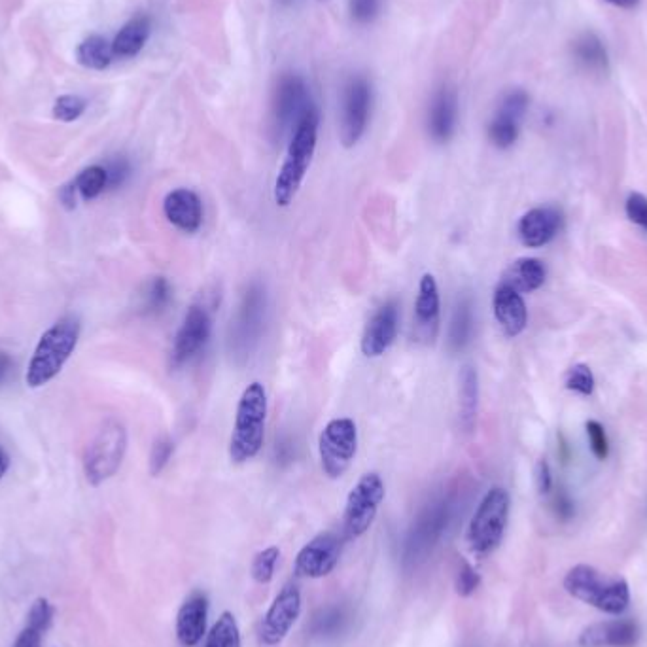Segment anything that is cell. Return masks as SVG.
<instances>
[{
  "label": "cell",
  "instance_id": "obj_1",
  "mask_svg": "<svg viewBox=\"0 0 647 647\" xmlns=\"http://www.w3.org/2000/svg\"><path fill=\"white\" fill-rule=\"evenodd\" d=\"M267 422V392L258 381L250 383L243 390L237 411L233 432L229 438V460L237 466L254 460L262 451Z\"/></svg>",
  "mask_w": 647,
  "mask_h": 647
},
{
  "label": "cell",
  "instance_id": "obj_2",
  "mask_svg": "<svg viewBox=\"0 0 647 647\" xmlns=\"http://www.w3.org/2000/svg\"><path fill=\"white\" fill-rule=\"evenodd\" d=\"M456 498L443 492L420 509L403 540L402 560L405 568L419 566L438 547L455 519Z\"/></svg>",
  "mask_w": 647,
  "mask_h": 647
},
{
  "label": "cell",
  "instance_id": "obj_3",
  "mask_svg": "<svg viewBox=\"0 0 647 647\" xmlns=\"http://www.w3.org/2000/svg\"><path fill=\"white\" fill-rule=\"evenodd\" d=\"M318 122H320V116L315 108L303 118V122L299 123L298 129L290 137L288 152L280 165L279 175L273 188L277 207H290L298 197L299 188L315 158Z\"/></svg>",
  "mask_w": 647,
  "mask_h": 647
},
{
  "label": "cell",
  "instance_id": "obj_4",
  "mask_svg": "<svg viewBox=\"0 0 647 647\" xmlns=\"http://www.w3.org/2000/svg\"><path fill=\"white\" fill-rule=\"evenodd\" d=\"M80 322L74 316L57 320L48 332L44 333L36 345L35 354L29 362L25 381L31 388L48 385L59 375L67 364L70 354L78 345Z\"/></svg>",
  "mask_w": 647,
  "mask_h": 647
},
{
  "label": "cell",
  "instance_id": "obj_5",
  "mask_svg": "<svg viewBox=\"0 0 647 647\" xmlns=\"http://www.w3.org/2000/svg\"><path fill=\"white\" fill-rule=\"evenodd\" d=\"M564 589L568 595L585 604L595 606L600 612L619 615L629 608L630 591L625 579H606L593 566H574L566 578Z\"/></svg>",
  "mask_w": 647,
  "mask_h": 647
},
{
  "label": "cell",
  "instance_id": "obj_6",
  "mask_svg": "<svg viewBox=\"0 0 647 647\" xmlns=\"http://www.w3.org/2000/svg\"><path fill=\"white\" fill-rule=\"evenodd\" d=\"M511 498L502 487L490 489L473 513L468 526V543L475 555H490L504 540L508 528Z\"/></svg>",
  "mask_w": 647,
  "mask_h": 647
},
{
  "label": "cell",
  "instance_id": "obj_7",
  "mask_svg": "<svg viewBox=\"0 0 647 647\" xmlns=\"http://www.w3.org/2000/svg\"><path fill=\"white\" fill-rule=\"evenodd\" d=\"M267 315V292L262 282L246 288L229 330V352L235 360H246L260 343Z\"/></svg>",
  "mask_w": 647,
  "mask_h": 647
},
{
  "label": "cell",
  "instance_id": "obj_8",
  "mask_svg": "<svg viewBox=\"0 0 647 647\" xmlns=\"http://www.w3.org/2000/svg\"><path fill=\"white\" fill-rule=\"evenodd\" d=\"M127 451V430L120 420H106L89 443L84 456V473L89 485L99 487L110 477H114Z\"/></svg>",
  "mask_w": 647,
  "mask_h": 647
},
{
  "label": "cell",
  "instance_id": "obj_9",
  "mask_svg": "<svg viewBox=\"0 0 647 647\" xmlns=\"http://www.w3.org/2000/svg\"><path fill=\"white\" fill-rule=\"evenodd\" d=\"M386 487L377 472L364 473L350 489L343 515V530L349 540L364 536L375 523L381 504L385 502Z\"/></svg>",
  "mask_w": 647,
  "mask_h": 647
},
{
  "label": "cell",
  "instance_id": "obj_10",
  "mask_svg": "<svg viewBox=\"0 0 647 647\" xmlns=\"http://www.w3.org/2000/svg\"><path fill=\"white\" fill-rule=\"evenodd\" d=\"M358 451V428L349 417L333 419L318 436V456L322 472L330 479H341Z\"/></svg>",
  "mask_w": 647,
  "mask_h": 647
},
{
  "label": "cell",
  "instance_id": "obj_11",
  "mask_svg": "<svg viewBox=\"0 0 647 647\" xmlns=\"http://www.w3.org/2000/svg\"><path fill=\"white\" fill-rule=\"evenodd\" d=\"M315 108L305 80L298 74H284L277 86L273 105V122L279 137L288 133L292 137L299 123Z\"/></svg>",
  "mask_w": 647,
  "mask_h": 647
},
{
  "label": "cell",
  "instance_id": "obj_12",
  "mask_svg": "<svg viewBox=\"0 0 647 647\" xmlns=\"http://www.w3.org/2000/svg\"><path fill=\"white\" fill-rule=\"evenodd\" d=\"M301 615V591L296 583H286L263 615L260 644L277 647L286 640Z\"/></svg>",
  "mask_w": 647,
  "mask_h": 647
},
{
  "label": "cell",
  "instance_id": "obj_13",
  "mask_svg": "<svg viewBox=\"0 0 647 647\" xmlns=\"http://www.w3.org/2000/svg\"><path fill=\"white\" fill-rule=\"evenodd\" d=\"M371 86L364 76H354L343 93L339 137L345 148L356 146L368 129Z\"/></svg>",
  "mask_w": 647,
  "mask_h": 647
},
{
  "label": "cell",
  "instance_id": "obj_14",
  "mask_svg": "<svg viewBox=\"0 0 647 647\" xmlns=\"http://www.w3.org/2000/svg\"><path fill=\"white\" fill-rule=\"evenodd\" d=\"M210 333L212 316L209 307L203 303H193L176 332L171 349V368H182L193 360L209 343Z\"/></svg>",
  "mask_w": 647,
  "mask_h": 647
},
{
  "label": "cell",
  "instance_id": "obj_15",
  "mask_svg": "<svg viewBox=\"0 0 647 647\" xmlns=\"http://www.w3.org/2000/svg\"><path fill=\"white\" fill-rule=\"evenodd\" d=\"M343 543L333 532H322L301 547L296 557V572L309 579H322L330 576L341 559Z\"/></svg>",
  "mask_w": 647,
  "mask_h": 647
},
{
  "label": "cell",
  "instance_id": "obj_16",
  "mask_svg": "<svg viewBox=\"0 0 647 647\" xmlns=\"http://www.w3.org/2000/svg\"><path fill=\"white\" fill-rule=\"evenodd\" d=\"M526 110L528 95L523 89H513L502 99L489 123V139L496 148L508 150L517 142Z\"/></svg>",
  "mask_w": 647,
  "mask_h": 647
},
{
  "label": "cell",
  "instance_id": "obj_17",
  "mask_svg": "<svg viewBox=\"0 0 647 647\" xmlns=\"http://www.w3.org/2000/svg\"><path fill=\"white\" fill-rule=\"evenodd\" d=\"M398 330H400V305L398 301L390 299L369 318L360 341L362 354L366 358L383 356L386 350L394 345Z\"/></svg>",
  "mask_w": 647,
  "mask_h": 647
},
{
  "label": "cell",
  "instance_id": "obj_18",
  "mask_svg": "<svg viewBox=\"0 0 647 647\" xmlns=\"http://www.w3.org/2000/svg\"><path fill=\"white\" fill-rule=\"evenodd\" d=\"M441 322V298L438 280L426 273L419 282V294L415 301V337L424 343H434Z\"/></svg>",
  "mask_w": 647,
  "mask_h": 647
},
{
  "label": "cell",
  "instance_id": "obj_19",
  "mask_svg": "<svg viewBox=\"0 0 647 647\" xmlns=\"http://www.w3.org/2000/svg\"><path fill=\"white\" fill-rule=\"evenodd\" d=\"M209 596L195 591L184 600L176 615V640L182 647H197L207 636Z\"/></svg>",
  "mask_w": 647,
  "mask_h": 647
},
{
  "label": "cell",
  "instance_id": "obj_20",
  "mask_svg": "<svg viewBox=\"0 0 647 647\" xmlns=\"http://www.w3.org/2000/svg\"><path fill=\"white\" fill-rule=\"evenodd\" d=\"M562 229V212L555 207H536L521 216L517 233L528 248L549 245Z\"/></svg>",
  "mask_w": 647,
  "mask_h": 647
},
{
  "label": "cell",
  "instance_id": "obj_21",
  "mask_svg": "<svg viewBox=\"0 0 647 647\" xmlns=\"http://www.w3.org/2000/svg\"><path fill=\"white\" fill-rule=\"evenodd\" d=\"M163 214L176 229L184 233H197L203 226L201 197L188 188H178L163 199Z\"/></svg>",
  "mask_w": 647,
  "mask_h": 647
},
{
  "label": "cell",
  "instance_id": "obj_22",
  "mask_svg": "<svg viewBox=\"0 0 647 647\" xmlns=\"http://www.w3.org/2000/svg\"><path fill=\"white\" fill-rule=\"evenodd\" d=\"M492 309H494V318H496L498 326L508 337H517L525 332L526 324H528V311H526L523 294H519L508 284L500 282L498 288L494 290Z\"/></svg>",
  "mask_w": 647,
  "mask_h": 647
},
{
  "label": "cell",
  "instance_id": "obj_23",
  "mask_svg": "<svg viewBox=\"0 0 647 647\" xmlns=\"http://www.w3.org/2000/svg\"><path fill=\"white\" fill-rule=\"evenodd\" d=\"M640 640V627L630 619H613L583 630L581 647H634Z\"/></svg>",
  "mask_w": 647,
  "mask_h": 647
},
{
  "label": "cell",
  "instance_id": "obj_24",
  "mask_svg": "<svg viewBox=\"0 0 647 647\" xmlns=\"http://www.w3.org/2000/svg\"><path fill=\"white\" fill-rule=\"evenodd\" d=\"M458 123V99L455 89L441 88L432 99L428 112V133L430 137L443 144L453 139Z\"/></svg>",
  "mask_w": 647,
  "mask_h": 647
},
{
  "label": "cell",
  "instance_id": "obj_25",
  "mask_svg": "<svg viewBox=\"0 0 647 647\" xmlns=\"http://www.w3.org/2000/svg\"><path fill=\"white\" fill-rule=\"evenodd\" d=\"M108 186V175L105 167L101 165H91L84 169L80 175L76 176L67 186L61 188L59 199L67 209H74L78 199L82 201H93L101 193L105 192Z\"/></svg>",
  "mask_w": 647,
  "mask_h": 647
},
{
  "label": "cell",
  "instance_id": "obj_26",
  "mask_svg": "<svg viewBox=\"0 0 647 647\" xmlns=\"http://www.w3.org/2000/svg\"><path fill=\"white\" fill-rule=\"evenodd\" d=\"M150 31H152V23L146 16H139V18L127 21L112 42L114 57L131 59V57L139 55L150 38Z\"/></svg>",
  "mask_w": 647,
  "mask_h": 647
},
{
  "label": "cell",
  "instance_id": "obj_27",
  "mask_svg": "<svg viewBox=\"0 0 647 647\" xmlns=\"http://www.w3.org/2000/svg\"><path fill=\"white\" fill-rule=\"evenodd\" d=\"M545 279H547V269L540 260L521 258L511 263V267L502 279V284H508L519 294H528L542 288Z\"/></svg>",
  "mask_w": 647,
  "mask_h": 647
},
{
  "label": "cell",
  "instance_id": "obj_28",
  "mask_svg": "<svg viewBox=\"0 0 647 647\" xmlns=\"http://www.w3.org/2000/svg\"><path fill=\"white\" fill-rule=\"evenodd\" d=\"M479 411V375L472 366L460 373V426L464 432H473Z\"/></svg>",
  "mask_w": 647,
  "mask_h": 647
},
{
  "label": "cell",
  "instance_id": "obj_29",
  "mask_svg": "<svg viewBox=\"0 0 647 647\" xmlns=\"http://www.w3.org/2000/svg\"><path fill=\"white\" fill-rule=\"evenodd\" d=\"M574 57L583 69L591 72H606L608 70V52L604 42L595 33H583L574 42Z\"/></svg>",
  "mask_w": 647,
  "mask_h": 647
},
{
  "label": "cell",
  "instance_id": "obj_30",
  "mask_svg": "<svg viewBox=\"0 0 647 647\" xmlns=\"http://www.w3.org/2000/svg\"><path fill=\"white\" fill-rule=\"evenodd\" d=\"M473 335V311L470 299H460L449 324V339L447 345L451 352H462L470 345Z\"/></svg>",
  "mask_w": 647,
  "mask_h": 647
},
{
  "label": "cell",
  "instance_id": "obj_31",
  "mask_svg": "<svg viewBox=\"0 0 647 647\" xmlns=\"http://www.w3.org/2000/svg\"><path fill=\"white\" fill-rule=\"evenodd\" d=\"M114 59L112 44L105 36L91 35L82 40L76 48V61L78 65L91 70H105L110 67Z\"/></svg>",
  "mask_w": 647,
  "mask_h": 647
},
{
  "label": "cell",
  "instance_id": "obj_32",
  "mask_svg": "<svg viewBox=\"0 0 647 647\" xmlns=\"http://www.w3.org/2000/svg\"><path fill=\"white\" fill-rule=\"evenodd\" d=\"M349 621L350 613L345 606H330L316 613L311 632L318 638H335L349 627Z\"/></svg>",
  "mask_w": 647,
  "mask_h": 647
},
{
  "label": "cell",
  "instance_id": "obj_33",
  "mask_svg": "<svg viewBox=\"0 0 647 647\" xmlns=\"http://www.w3.org/2000/svg\"><path fill=\"white\" fill-rule=\"evenodd\" d=\"M173 301V286L165 277L150 280L142 292V313L161 315Z\"/></svg>",
  "mask_w": 647,
  "mask_h": 647
},
{
  "label": "cell",
  "instance_id": "obj_34",
  "mask_svg": "<svg viewBox=\"0 0 647 647\" xmlns=\"http://www.w3.org/2000/svg\"><path fill=\"white\" fill-rule=\"evenodd\" d=\"M205 647H241V629L231 612H224L212 625Z\"/></svg>",
  "mask_w": 647,
  "mask_h": 647
},
{
  "label": "cell",
  "instance_id": "obj_35",
  "mask_svg": "<svg viewBox=\"0 0 647 647\" xmlns=\"http://www.w3.org/2000/svg\"><path fill=\"white\" fill-rule=\"evenodd\" d=\"M280 559V549L271 545V547H265L263 551H260L254 560H252V566H250V574H252V579L260 585H267L273 581V576H275V568L279 564Z\"/></svg>",
  "mask_w": 647,
  "mask_h": 647
},
{
  "label": "cell",
  "instance_id": "obj_36",
  "mask_svg": "<svg viewBox=\"0 0 647 647\" xmlns=\"http://www.w3.org/2000/svg\"><path fill=\"white\" fill-rule=\"evenodd\" d=\"M86 108H88V103L80 95H61L53 103V118L59 122H74L86 112Z\"/></svg>",
  "mask_w": 647,
  "mask_h": 647
},
{
  "label": "cell",
  "instance_id": "obj_37",
  "mask_svg": "<svg viewBox=\"0 0 647 647\" xmlns=\"http://www.w3.org/2000/svg\"><path fill=\"white\" fill-rule=\"evenodd\" d=\"M595 383L593 369L585 364H576L566 373V388L579 396H591L595 392Z\"/></svg>",
  "mask_w": 647,
  "mask_h": 647
},
{
  "label": "cell",
  "instance_id": "obj_38",
  "mask_svg": "<svg viewBox=\"0 0 647 647\" xmlns=\"http://www.w3.org/2000/svg\"><path fill=\"white\" fill-rule=\"evenodd\" d=\"M175 455V441L169 436H161L154 441L152 451H150V473L158 477L159 473L167 468L171 458Z\"/></svg>",
  "mask_w": 647,
  "mask_h": 647
},
{
  "label": "cell",
  "instance_id": "obj_39",
  "mask_svg": "<svg viewBox=\"0 0 647 647\" xmlns=\"http://www.w3.org/2000/svg\"><path fill=\"white\" fill-rule=\"evenodd\" d=\"M53 615H55V610H53L50 600L48 598H36L31 610L27 613V625L40 630V632H46L52 627Z\"/></svg>",
  "mask_w": 647,
  "mask_h": 647
},
{
  "label": "cell",
  "instance_id": "obj_40",
  "mask_svg": "<svg viewBox=\"0 0 647 647\" xmlns=\"http://www.w3.org/2000/svg\"><path fill=\"white\" fill-rule=\"evenodd\" d=\"M587 428V438L591 443V451L598 460H606L610 455V441H608V434L604 430V426L598 420H589L585 424Z\"/></svg>",
  "mask_w": 647,
  "mask_h": 647
},
{
  "label": "cell",
  "instance_id": "obj_41",
  "mask_svg": "<svg viewBox=\"0 0 647 647\" xmlns=\"http://www.w3.org/2000/svg\"><path fill=\"white\" fill-rule=\"evenodd\" d=\"M479 585H481V576L477 574V570L473 566H470L468 562H464L462 568L456 574V593L460 596H472Z\"/></svg>",
  "mask_w": 647,
  "mask_h": 647
},
{
  "label": "cell",
  "instance_id": "obj_42",
  "mask_svg": "<svg viewBox=\"0 0 647 647\" xmlns=\"http://www.w3.org/2000/svg\"><path fill=\"white\" fill-rule=\"evenodd\" d=\"M625 210L630 222L647 231V199L642 193H630Z\"/></svg>",
  "mask_w": 647,
  "mask_h": 647
},
{
  "label": "cell",
  "instance_id": "obj_43",
  "mask_svg": "<svg viewBox=\"0 0 647 647\" xmlns=\"http://www.w3.org/2000/svg\"><path fill=\"white\" fill-rule=\"evenodd\" d=\"M105 169L106 175H108V186H106V190H116V188H120L123 182L129 178V173H131L129 161L125 158L112 159V161L106 165Z\"/></svg>",
  "mask_w": 647,
  "mask_h": 647
},
{
  "label": "cell",
  "instance_id": "obj_44",
  "mask_svg": "<svg viewBox=\"0 0 647 647\" xmlns=\"http://www.w3.org/2000/svg\"><path fill=\"white\" fill-rule=\"evenodd\" d=\"M381 0H350V14L360 23H368L377 16Z\"/></svg>",
  "mask_w": 647,
  "mask_h": 647
},
{
  "label": "cell",
  "instance_id": "obj_45",
  "mask_svg": "<svg viewBox=\"0 0 647 647\" xmlns=\"http://www.w3.org/2000/svg\"><path fill=\"white\" fill-rule=\"evenodd\" d=\"M42 634L44 632L25 625V629L19 632V636L16 638V642H14V646L12 647H40V644H42Z\"/></svg>",
  "mask_w": 647,
  "mask_h": 647
},
{
  "label": "cell",
  "instance_id": "obj_46",
  "mask_svg": "<svg viewBox=\"0 0 647 647\" xmlns=\"http://www.w3.org/2000/svg\"><path fill=\"white\" fill-rule=\"evenodd\" d=\"M555 511L562 521H568L574 515V502L566 494V490H559L555 496Z\"/></svg>",
  "mask_w": 647,
  "mask_h": 647
},
{
  "label": "cell",
  "instance_id": "obj_47",
  "mask_svg": "<svg viewBox=\"0 0 647 647\" xmlns=\"http://www.w3.org/2000/svg\"><path fill=\"white\" fill-rule=\"evenodd\" d=\"M536 481H538V489L542 494H549L553 489V475H551V468L547 464V460H542L538 464V472H536Z\"/></svg>",
  "mask_w": 647,
  "mask_h": 647
},
{
  "label": "cell",
  "instance_id": "obj_48",
  "mask_svg": "<svg viewBox=\"0 0 647 647\" xmlns=\"http://www.w3.org/2000/svg\"><path fill=\"white\" fill-rule=\"evenodd\" d=\"M606 2L617 6V8H623V10H634L640 4V0H606Z\"/></svg>",
  "mask_w": 647,
  "mask_h": 647
},
{
  "label": "cell",
  "instance_id": "obj_49",
  "mask_svg": "<svg viewBox=\"0 0 647 647\" xmlns=\"http://www.w3.org/2000/svg\"><path fill=\"white\" fill-rule=\"evenodd\" d=\"M10 364H12V362H10V358H8L6 354H2V352H0V381H2V379H4V375L8 373Z\"/></svg>",
  "mask_w": 647,
  "mask_h": 647
},
{
  "label": "cell",
  "instance_id": "obj_50",
  "mask_svg": "<svg viewBox=\"0 0 647 647\" xmlns=\"http://www.w3.org/2000/svg\"><path fill=\"white\" fill-rule=\"evenodd\" d=\"M8 468H10V460H8L6 453L0 449V479L6 475Z\"/></svg>",
  "mask_w": 647,
  "mask_h": 647
},
{
  "label": "cell",
  "instance_id": "obj_51",
  "mask_svg": "<svg viewBox=\"0 0 647 647\" xmlns=\"http://www.w3.org/2000/svg\"><path fill=\"white\" fill-rule=\"evenodd\" d=\"M280 2H284V4H290V2H294V0H280Z\"/></svg>",
  "mask_w": 647,
  "mask_h": 647
}]
</instances>
